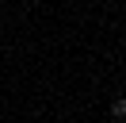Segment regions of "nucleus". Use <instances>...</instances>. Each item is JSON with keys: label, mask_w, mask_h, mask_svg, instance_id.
<instances>
[{"label": "nucleus", "mask_w": 126, "mask_h": 123, "mask_svg": "<svg viewBox=\"0 0 126 123\" xmlns=\"http://www.w3.org/2000/svg\"><path fill=\"white\" fill-rule=\"evenodd\" d=\"M111 115H115V119H122V115H126V100H115V104H111Z\"/></svg>", "instance_id": "1"}]
</instances>
